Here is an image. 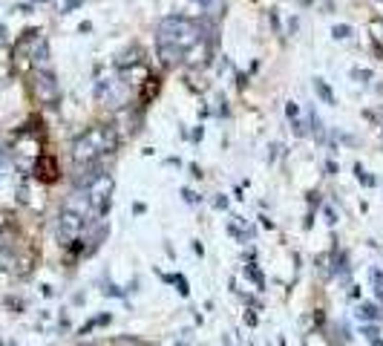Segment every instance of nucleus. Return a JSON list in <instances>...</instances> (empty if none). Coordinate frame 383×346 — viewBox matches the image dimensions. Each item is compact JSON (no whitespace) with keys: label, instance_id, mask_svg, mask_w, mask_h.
<instances>
[{"label":"nucleus","instance_id":"obj_13","mask_svg":"<svg viewBox=\"0 0 383 346\" xmlns=\"http://www.w3.org/2000/svg\"><path fill=\"white\" fill-rule=\"evenodd\" d=\"M334 274L340 280H349V254L346 251H334Z\"/></svg>","mask_w":383,"mask_h":346},{"label":"nucleus","instance_id":"obj_12","mask_svg":"<svg viewBox=\"0 0 383 346\" xmlns=\"http://www.w3.org/2000/svg\"><path fill=\"white\" fill-rule=\"evenodd\" d=\"M354 315H357V320H360V323H369V320H377V317H380V309H377L375 303H360Z\"/></svg>","mask_w":383,"mask_h":346},{"label":"nucleus","instance_id":"obj_15","mask_svg":"<svg viewBox=\"0 0 383 346\" xmlns=\"http://www.w3.org/2000/svg\"><path fill=\"white\" fill-rule=\"evenodd\" d=\"M308 127H311L308 133H314V139H317V141H323V139H325V133H323V121H320V116H317L314 110L308 113Z\"/></svg>","mask_w":383,"mask_h":346},{"label":"nucleus","instance_id":"obj_24","mask_svg":"<svg viewBox=\"0 0 383 346\" xmlns=\"http://www.w3.org/2000/svg\"><path fill=\"white\" fill-rule=\"evenodd\" d=\"M360 335L366 340H375V338H380V332H377V326H369V323H360Z\"/></svg>","mask_w":383,"mask_h":346},{"label":"nucleus","instance_id":"obj_20","mask_svg":"<svg viewBox=\"0 0 383 346\" xmlns=\"http://www.w3.org/2000/svg\"><path fill=\"white\" fill-rule=\"evenodd\" d=\"M245 274H248V277H251L253 283H257V288H262V286H265V277H262V274H260V268H257V265H253V263H248V265H245Z\"/></svg>","mask_w":383,"mask_h":346},{"label":"nucleus","instance_id":"obj_35","mask_svg":"<svg viewBox=\"0 0 383 346\" xmlns=\"http://www.w3.org/2000/svg\"><path fill=\"white\" fill-rule=\"evenodd\" d=\"M268 150H271V153H268V162H274V159H277V153H280V144H271Z\"/></svg>","mask_w":383,"mask_h":346},{"label":"nucleus","instance_id":"obj_3","mask_svg":"<svg viewBox=\"0 0 383 346\" xmlns=\"http://www.w3.org/2000/svg\"><path fill=\"white\" fill-rule=\"evenodd\" d=\"M113 188H116V182H113L110 173H101L89 188H84V191H87V199H89V220H87V225H89V222H98L101 216L110 214V205H113Z\"/></svg>","mask_w":383,"mask_h":346},{"label":"nucleus","instance_id":"obj_27","mask_svg":"<svg viewBox=\"0 0 383 346\" xmlns=\"http://www.w3.org/2000/svg\"><path fill=\"white\" fill-rule=\"evenodd\" d=\"M216 113H219L222 118H228V101H225V96H222V93L216 96Z\"/></svg>","mask_w":383,"mask_h":346},{"label":"nucleus","instance_id":"obj_32","mask_svg":"<svg viewBox=\"0 0 383 346\" xmlns=\"http://www.w3.org/2000/svg\"><path fill=\"white\" fill-rule=\"evenodd\" d=\"M81 3H84V0H66V3H64V9H61V12H72V9H78Z\"/></svg>","mask_w":383,"mask_h":346},{"label":"nucleus","instance_id":"obj_19","mask_svg":"<svg viewBox=\"0 0 383 346\" xmlns=\"http://www.w3.org/2000/svg\"><path fill=\"white\" fill-rule=\"evenodd\" d=\"M199 3V9H205L208 15H219V9H225L222 0H196Z\"/></svg>","mask_w":383,"mask_h":346},{"label":"nucleus","instance_id":"obj_7","mask_svg":"<svg viewBox=\"0 0 383 346\" xmlns=\"http://www.w3.org/2000/svg\"><path fill=\"white\" fill-rule=\"evenodd\" d=\"M35 173L44 179V182H55V179H58V165H55V159H52V156H38Z\"/></svg>","mask_w":383,"mask_h":346},{"label":"nucleus","instance_id":"obj_40","mask_svg":"<svg viewBox=\"0 0 383 346\" xmlns=\"http://www.w3.org/2000/svg\"><path fill=\"white\" fill-rule=\"evenodd\" d=\"M38 3H44V0H38Z\"/></svg>","mask_w":383,"mask_h":346},{"label":"nucleus","instance_id":"obj_9","mask_svg":"<svg viewBox=\"0 0 383 346\" xmlns=\"http://www.w3.org/2000/svg\"><path fill=\"white\" fill-rule=\"evenodd\" d=\"M121 121H124V133H130V136H136L138 130H141V110H121Z\"/></svg>","mask_w":383,"mask_h":346},{"label":"nucleus","instance_id":"obj_18","mask_svg":"<svg viewBox=\"0 0 383 346\" xmlns=\"http://www.w3.org/2000/svg\"><path fill=\"white\" fill-rule=\"evenodd\" d=\"M332 38L334 41H349V38H352V26H349V23H334Z\"/></svg>","mask_w":383,"mask_h":346},{"label":"nucleus","instance_id":"obj_39","mask_svg":"<svg viewBox=\"0 0 383 346\" xmlns=\"http://www.w3.org/2000/svg\"><path fill=\"white\" fill-rule=\"evenodd\" d=\"M369 343H372V346H383V340H380V338H375V340H369Z\"/></svg>","mask_w":383,"mask_h":346},{"label":"nucleus","instance_id":"obj_21","mask_svg":"<svg viewBox=\"0 0 383 346\" xmlns=\"http://www.w3.org/2000/svg\"><path fill=\"white\" fill-rule=\"evenodd\" d=\"M291 130H294L297 139H305V136H308V124H305L303 118H291Z\"/></svg>","mask_w":383,"mask_h":346},{"label":"nucleus","instance_id":"obj_33","mask_svg":"<svg viewBox=\"0 0 383 346\" xmlns=\"http://www.w3.org/2000/svg\"><path fill=\"white\" fill-rule=\"evenodd\" d=\"M337 162H334V159H329V162H325V173H329V176H334V173H337Z\"/></svg>","mask_w":383,"mask_h":346},{"label":"nucleus","instance_id":"obj_8","mask_svg":"<svg viewBox=\"0 0 383 346\" xmlns=\"http://www.w3.org/2000/svg\"><path fill=\"white\" fill-rule=\"evenodd\" d=\"M185 55H188V52H181L179 46L159 44V58H161V64H165L167 69H173V66H179L181 61H185Z\"/></svg>","mask_w":383,"mask_h":346},{"label":"nucleus","instance_id":"obj_2","mask_svg":"<svg viewBox=\"0 0 383 346\" xmlns=\"http://www.w3.org/2000/svg\"><path fill=\"white\" fill-rule=\"evenodd\" d=\"M156 41L159 44H170V46H179L181 52L193 49L199 41H202V29L196 21H188V17H165L159 23V32H156Z\"/></svg>","mask_w":383,"mask_h":346},{"label":"nucleus","instance_id":"obj_17","mask_svg":"<svg viewBox=\"0 0 383 346\" xmlns=\"http://www.w3.org/2000/svg\"><path fill=\"white\" fill-rule=\"evenodd\" d=\"M136 55H138V49H136V46H133V49H124L121 52V55H118V61H116V66H118V69H124V66H127V64H138V58H136Z\"/></svg>","mask_w":383,"mask_h":346},{"label":"nucleus","instance_id":"obj_37","mask_svg":"<svg viewBox=\"0 0 383 346\" xmlns=\"http://www.w3.org/2000/svg\"><path fill=\"white\" fill-rule=\"evenodd\" d=\"M297 26H300V21H297V17H291V23H288V32H297Z\"/></svg>","mask_w":383,"mask_h":346},{"label":"nucleus","instance_id":"obj_23","mask_svg":"<svg viewBox=\"0 0 383 346\" xmlns=\"http://www.w3.org/2000/svg\"><path fill=\"white\" fill-rule=\"evenodd\" d=\"M352 81H360V84L372 81V69H360V66H354V69H352Z\"/></svg>","mask_w":383,"mask_h":346},{"label":"nucleus","instance_id":"obj_29","mask_svg":"<svg viewBox=\"0 0 383 346\" xmlns=\"http://www.w3.org/2000/svg\"><path fill=\"white\" fill-rule=\"evenodd\" d=\"M323 216H325V222H329V225H337V214H334V208H332V205H325V208H323Z\"/></svg>","mask_w":383,"mask_h":346},{"label":"nucleus","instance_id":"obj_6","mask_svg":"<svg viewBox=\"0 0 383 346\" xmlns=\"http://www.w3.org/2000/svg\"><path fill=\"white\" fill-rule=\"evenodd\" d=\"M104 173V168H101V162H84V165H75V173H72V182H75V188H89V185L95 182V179Z\"/></svg>","mask_w":383,"mask_h":346},{"label":"nucleus","instance_id":"obj_1","mask_svg":"<svg viewBox=\"0 0 383 346\" xmlns=\"http://www.w3.org/2000/svg\"><path fill=\"white\" fill-rule=\"evenodd\" d=\"M118 148V133L113 124H101L87 130L84 136L72 141V162L84 165V162H101V156L116 153Z\"/></svg>","mask_w":383,"mask_h":346},{"label":"nucleus","instance_id":"obj_38","mask_svg":"<svg viewBox=\"0 0 383 346\" xmlns=\"http://www.w3.org/2000/svg\"><path fill=\"white\" fill-rule=\"evenodd\" d=\"M3 38H6V26H3V23H0V41H3Z\"/></svg>","mask_w":383,"mask_h":346},{"label":"nucleus","instance_id":"obj_16","mask_svg":"<svg viewBox=\"0 0 383 346\" xmlns=\"http://www.w3.org/2000/svg\"><path fill=\"white\" fill-rule=\"evenodd\" d=\"M354 176H357V182H360L363 188H375V185H377V179L372 176V173H366V170H363V165H360V162L354 165Z\"/></svg>","mask_w":383,"mask_h":346},{"label":"nucleus","instance_id":"obj_22","mask_svg":"<svg viewBox=\"0 0 383 346\" xmlns=\"http://www.w3.org/2000/svg\"><path fill=\"white\" fill-rule=\"evenodd\" d=\"M173 286H176V292H179L181 297L190 295V286H188V280H185V274H173Z\"/></svg>","mask_w":383,"mask_h":346},{"label":"nucleus","instance_id":"obj_11","mask_svg":"<svg viewBox=\"0 0 383 346\" xmlns=\"http://www.w3.org/2000/svg\"><path fill=\"white\" fill-rule=\"evenodd\" d=\"M314 93H317V98L323 104H337V98H334V93H332V87H329V84L323 81V78H314Z\"/></svg>","mask_w":383,"mask_h":346},{"label":"nucleus","instance_id":"obj_28","mask_svg":"<svg viewBox=\"0 0 383 346\" xmlns=\"http://www.w3.org/2000/svg\"><path fill=\"white\" fill-rule=\"evenodd\" d=\"M285 116H288V121H291V118H300V104L288 101V104H285Z\"/></svg>","mask_w":383,"mask_h":346},{"label":"nucleus","instance_id":"obj_14","mask_svg":"<svg viewBox=\"0 0 383 346\" xmlns=\"http://www.w3.org/2000/svg\"><path fill=\"white\" fill-rule=\"evenodd\" d=\"M110 320H113V315L110 312H104V315H98V317H93V320H87V323L81 326V335H89V332L95 329V326H107Z\"/></svg>","mask_w":383,"mask_h":346},{"label":"nucleus","instance_id":"obj_4","mask_svg":"<svg viewBox=\"0 0 383 346\" xmlns=\"http://www.w3.org/2000/svg\"><path fill=\"white\" fill-rule=\"evenodd\" d=\"M84 231H87V216L78 214V211H72V208H66V205L61 208V214H58V243L64 245V248H72Z\"/></svg>","mask_w":383,"mask_h":346},{"label":"nucleus","instance_id":"obj_10","mask_svg":"<svg viewBox=\"0 0 383 346\" xmlns=\"http://www.w3.org/2000/svg\"><path fill=\"white\" fill-rule=\"evenodd\" d=\"M32 61H35L38 69H49V46H46L44 38H41L35 44V49H32Z\"/></svg>","mask_w":383,"mask_h":346},{"label":"nucleus","instance_id":"obj_34","mask_svg":"<svg viewBox=\"0 0 383 346\" xmlns=\"http://www.w3.org/2000/svg\"><path fill=\"white\" fill-rule=\"evenodd\" d=\"M190 139H193V141H202V139H205V127H196V130L190 133Z\"/></svg>","mask_w":383,"mask_h":346},{"label":"nucleus","instance_id":"obj_26","mask_svg":"<svg viewBox=\"0 0 383 346\" xmlns=\"http://www.w3.org/2000/svg\"><path fill=\"white\" fill-rule=\"evenodd\" d=\"M369 280H372L375 292H377V288H383V271H380V268H372V271H369Z\"/></svg>","mask_w":383,"mask_h":346},{"label":"nucleus","instance_id":"obj_25","mask_svg":"<svg viewBox=\"0 0 383 346\" xmlns=\"http://www.w3.org/2000/svg\"><path fill=\"white\" fill-rule=\"evenodd\" d=\"M104 295H110V297H124V292L116 286V283H110V280H104V288H101Z\"/></svg>","mask_w":383,"mask_h":346},{"label":"nucleus","instance_id":"obj_31","mask_svg":"<svg viewBox=\"0 0 383 346\" xmlns=\"http://www.w3.org/2000/svg\"><path fill=\"white\" fill-rule=\"evenodd\" d=\"M228 205H231V202H228V196H222V193H219V196L213 199V208H219V211H225Z\"/></svg>","mask_w":383,"mask_h":346},{"label":"nucleus","instance_id":"obj_30","mask_svg":"<svg viewBox=\"0 0 383 346\" xmlns=\"http://www.w3.org/2000/svg\"><path fill=\"white\" fill-rule=\"evenodd\" d=\"M181 196H185V202H190V205H196V202H199V196H196L190 188H181Z\"/></svg>","mask_w":383,"mask_h":346},{"label":"nucleus","instance_id":"obj_36","mask_svg":"<svg viewBox=\"0 0 383 346\" xmlns=\"http://www.w3.org/2000/svg\"><path fill=\"white\" fill-rule=\"evenodd\" d=\"M193 251H196V254H199V257H202V254H205V248H202V243H199V240H196V243H193Z\"/></svg>","mask_w":383,"mask_h":346},{"label":"nucleus","instance_id":"obj_5","mask_svg":"<svg viewBox=\"0 0 383 346\" xmlns=\"http://www.w3.org/2000/svg\"><path fill=\"white\" fill-rule=\"evenodd\" d=\"M32 93H35V98L41 104H46V107H58L61 87H58V81H55L52 69H35V78H32Z\"/></svg>","mask_w":383,"mask_h":346}]
</instances>
